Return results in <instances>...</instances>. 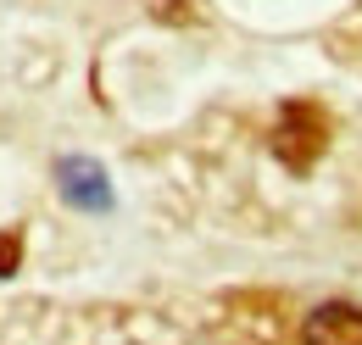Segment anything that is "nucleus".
<instances>
[{
    "instance_id": "20e7f679",
    "label": "nucleus",
    "mask_w": 362,
    "mask_h": 345,
    "mask_svg": "<svg viewBox=\"0 0 362 345\" xmlns=\"http://www.w3.org/2000/svg\"><path fill=\"white\" fill-rule=\"evenodd\" d=\"M17 262H23V240H17L11 228H0V279H11Z\"/></svg>"
},
{
    "instance_id": "7ed1b4c3",
    "label": "nucleus",
    "mask_w": 362,
    "mask_h": 345,
    "mask_svg": "<svg viewBox=\"0 0 362 345\" xmlns=\"http://www.w3.org/2000/svg\"><path fill=\"white\" fill-rule=\"evenodd\" d=\"M301 340L307 345H362V306H351V301L317 306L301 323Z\"/></svg>"
},
{
    "instance_id": "f03ea898",
    "label": "nucleus",
    "mask_w": 362,
    "mask_h": 345,
    "mask_svg": "<svg viewBox=\"0 0 362 345\" xmlns=\"http://www.w3.org/2000/svg\"><path fill=\"white\" fill-rule=\"evenodd\" d=\"M56 184H62V201L78 206V212H106L112 206V178H106V168L95 156H62Z\"/></svg>"
},
{
    "instance_id": "f257e3e1",
    "label": "nucleus",
    "mask_w": 362,
    "mask_h": 345,
    "mask_svg": "<svg viewBox=\"0 0 362 345\" xmlns=\"http://www.w3.org/2000/svg\"><path fill=\"white\" fill-rule=\"evenodd\" d=\"M323 139H329L323 112H317L313 100H296V106L284 112V123H279V156H284L290 168H313L317 151H323Z\"/></svg>"
}]
</instances>
